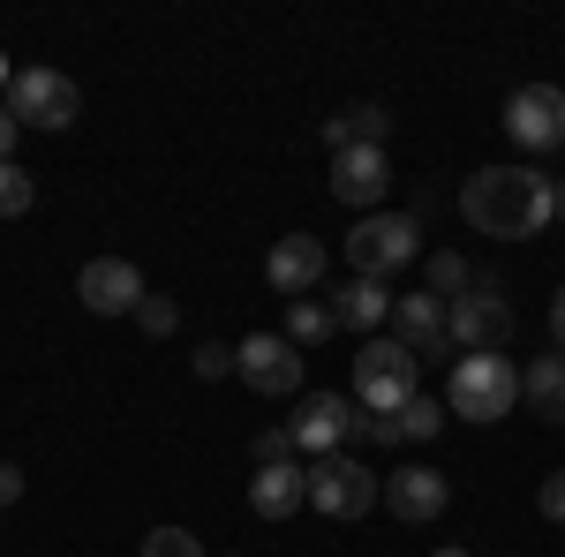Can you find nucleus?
I'll return each mask as SVG.
<instances>
[{
    "mask_svg": "<svg viewBox=\"0 0 565 557\" xmlns=\"http://www.w3.org/2000/svg\"><path fill=\"white\" fill-rule=\"evenodd\" d=\"M460 218L490 242H527L558 218V181L535 167H482L460 181Z\"/></svg>",
    "mask_w": 565,
    "mask_h": 557,
    "instance_id": "nucleus-1",
    "label": "nucleus"
},
{
    "mask_svg": "<svg viewBox=\"0 0 565 557\" xmlns=\"http://www.w3.org/2000/svg\"><path fill=\"white\" fill-rule=\"evenodd\" d=\"M415 392H423V362H415L407 346L392 340V332H385V340H370L362 354H354V407H362V415L392 422V415H399Z\"/></svg>",
    "mask_w": 565,
    "mask_h": 557,
    "instance_id": "nucleus-2",
    "label": "nucleus"
},
{
    "mask_svg": "<svg viewBox=\"0 0 565 557\" xmlns=\"http://www.w3.org/2000/svg\"><path fill=\"white\" fill-rule=\"evenodd\" d=\"M445 399H452V415H460V422H505V415H513V399H521V369H513L505 354H468V362L452 369Z\"/></svg>",
    "mask_w": 565,
    "mask_h": 557,
    "instance_id": "nucleus-3",
    "label": "nucleus"
},
{
    "mask_svg": "<svg viewBox=\"0 0 565 557\" xmlns=\"http://www.w3.org/2000/svg\"><path fill=\"white\" fill-rule=\"evenodd\" d=\"M423 257V226L407 212H370V218H354V234H348V264H354V279H385V271H399V264H415Z\"/></svg>",
    "mask_w": 565,
    "mask_h": 557,
    "instance_id": "nucleus-4",
    "label": "nucleus"
},
{
    "mask_svg": "<svg viewBox=\"0 0 565 557\" xmlns=\"http://www.w3.org/2000/svg\"><path fill=\"white\" fill-rule=\"evenodd\" d=\"M8 114H15L23 129H76L84 90L68 84L61 68H15V84H8Z\"/></svg>",
    "mask_w": 565,
    "mask_h": 557,
    "instance_id": "nucleus-5",
    "label": "nucleus"
},
{
    "mask_svg": "<svg viewBox=\"0 0 565 557\" xmlns=\"http://www.w3.org/2000/svg\"><path fill=\"white\" fill-rule=\"evenodd\" d=\"M377 497H385V482L362 468V460H348V452H332V460L309 468V505L324 519H362Z\"/></svg>",
    "mask_w": 565,
    "mask_h": 557,
    "instance_id": "nucleus-6",
    "label": "nucleus"
},
{
    "mask_svg": "<svg viewBox=\"0 0 565 557\" xmlns=\"http://www.w3.org/2000/svg\"><path fill=\"white\" fill-rule=\"evenodd\" d=\"M445 324H452V346L460 354H498V346L513 340V301L498 294V287H468V294L445 309Z\"/></svg>",
    "mask_w": 565,
    "mask_h": 557,
    "instance_id": "nucleus-7",
    "label": "nucleus"
},
{
    "mask_svg": "<svg viewBox=\"0 0 565 557\" xmlns=\"http://www.w3.org/2000/svg\"><path fill=\"white\" fill-rule=\"evenodd\" d=\"M234 377L249 392H302V346L287 340V332H249V340L234 346Z\"/></svg>",
    "mask_w": 565,
    "mask_h": 557,
    "instance_id": "nucleus-8",
    "label": "nucleus"
},
{
    "mask_svg": "<svg viewBox=\"0 0 565 557\" xmlns=\"http://www.w3.org/2000/svg\"><path fill=\"white\" fill-rule=\"evenodd\" d=\"M505 136L521 151H558L565 143V84H521L505 98Z\"/></svg>",
    "mask_w": 565,
    "mask_h": 557,
    "instance_id": "nucleus-9",
    "label": "nucleus"
},
{
    "mask_svg": "<svg viewBox=\"0 0 565 557\" xmlns=\"http://www.w3.org/2000/svg\"><path fill=\"white\" fill-rule=\"evenodd\" d=\"M76 301L90 317H129V309H143V271L129 257H90L76 271Z\"/></svg>",
    "mask_w": 565,
    "mask_h": 557,
    "instance_id": "nucleus-10",
    "label": "nucleus"
},
{
    "mask_svg": "<svg viewBox=\"0 0 565 557\" xmlns=\"http://www.w3.org/2000/svg\"><path fill=\"white\" fill-rule=\"evenodd\" d=\"M295 452H317V460H332L340 444H348L354 429H362V407L340 399V392H324V399H302V415H295Z\"/></svg>",
    "mask_w": 565,
    "mask_h": 557,
    "instance_id": "nucleus-11",
    "label": "nucleus"
},
{
    "mask_svg": "<svg viewBox=\"0 0 565 557\" xmlns=\"http://www.w3.org/2000/svg\"><path fill=\"white\" fill-rule=\"evenodd\" d=\"M392 340L407 346L415 362H445V346H452L445 301H437V294H399V301H392Z\"/></svg>",
    "mask_w": 565,
    "mask_h": 557,
    "instance_id": "nucleus-12",
    "label": "nucleus"
},
{
    "mask_svg": "<svg viewBox=\"0 0 565 557\" xmlns=\"http://www.w3.org/2000/svg\"><path fill=\"white\" fill-rule=\"evenodd\" d=\"M385 189H392L385 151H332V196H340V204H354V212L370 218L385 204Z\"/></svg>",
    "mask_w": 565,
    "mask_h": 557,
    "instance_id": "nucleus-13",
    "label": "nucleus"
},
{
    "mask_svg": "<svg viewBox=\"0 0 565 557\" xmlns=\"http://www.w3.org/2000/svg\"><path fill=\"white\" fill-rule=\"evenodd\" d=\"M264 279L279 287L287 301H302L317 279H324V242L317 234H287V242H271V257H264Z\"/></svg>",
    "mask_w": 565,
    "mask_h": 557,
    "instance_id": "nucleus-14",
    "label": "nucleus"
},
{
    "mask_svg": "<svg viewBox=\"0 0 565 557\" xmlns=\"http://www.w3.org/2000/svg\"><path fill=\"white\" fill-rule=\"evenodd\" d=\"M445 497H452V482H445L437 468H399V474H385V505L399 519H415V527L445 513Z\"/></svg>",
    "mask_w": 565,
    "mask_h": 557,
    "instance_id": "nucleus-15",
    "label": "nucleus"
},
{
    "mask_svg": "<svg viewBox=\"0 0 565 557\" xmlns=\"http://www.w3.org/2000/svg\"><path fill=\"white\" fill-rule=\"evenodd\" d=\"M249 505H257V519H287L309 505V468H295V460H279V468H257V482H249Z\"/></svg>",
    "mask_w": 565,
    "mask_h": 557,
    "instance_id": "nucleus-16",
    "label": "nucleus"
},
{
    "mask_svg": "<svg viewBox=\"0 0 565 557\" xmlns=\"http://www.w3.org/2000/svg\"><path fill=\"white\" fill-rule=\"evenodd\" d=\"M385 136H392L385 106H348L324 121V151H385Z\"/></svg>",
    "mask_w": 565,
    "mask_h": 557,
    "instance_id": "nucleus-17",
    "label": "nucleus"
},
{
    "mask_svg": "<svg viewBox=\"0 0 565 557\" xmlns=\"http://www.w3.org/2000/svg\"><path fill=\"white\" fill-rule=\"evenodd\" d=\"M392 301L399 294H385V279H348V287L332 294V317L354 324V332H377V324H392Z\"/></svg>",
    "mask_w": 565,
    "mask_h": 557,
    "instance_id": "nucleus-18",
    "label": "nucleus"
},
{
    "mask_svg": "<svg viewBox=\"0 0 565 557\" xmlns=\"http://www.w3.org/2000/svg\"><path fill=\"white\" fill-rule=\"evenodd\" d=\"M521 399L543 415V422H565V354H543L521 369Z\"/></svg>",
    "mask_w": 565,
    "mask_h": 557,
    "instance_id": "nucleus-19",
    "label": "nucleus"
},
{
    "mask_svg": "<svg viewBox=\"0 0 565 557\" xmlns=\"http://www.w3.org/2000/svg\"><path fill=\"white\" fill-rule=\"evenodd\" d=\"M332 332H340V317H332V309H324V301H287V340L295 346H317V340H332Z\"/></svg>",
    "mask_w": 565,
    "mask_h": 557,
    "instance_id": "nucleus-20",
    "label": "nucleus"
},
{
    "mask_svg": "<svg viewBox=\"0 0 565 557\" xmlns=\"http://www.w3.org/2000/svg\"><path fill=\"white\" fill-rule=\"evenodd\" d=\"M423 271H430V294L445 301V309H452V301H460L468 287H476V279H468V264L452 257V249H437V257H423Z\"/></svg>",
    "mask_w": 565,
    "mask_h": 557,
    "instance_id": "nucleus-21",
    "label": "nucleus"
},
{
    "mask_svg": "<svg viewBox=\"0 0 565 557\" xmlns=\"http://www.w3.org/2000/svg\"><path fill=\"white\" fill-rule=\"evenodd\" d=\"M392 429H399V437H415V444H423V437H437V429H445V407H437V399H423V392H415V399H407V407H399V415H392Z\"/></svg>",
    "mask_w": 565,
    "mask_h": 557,
    "instance_id": "nucleus-22",
    "label": "nucleus"
},
{
    "mask_svg": "<svg viewBox=\"0 0 565 557\" xmlns=\"http://www.w3.org/2000/svg\"><path fill=\"white\" fill-rule=\"evenodd\" d=\"M31 196H39L31 173L15 167V159H0V218H23V212H31Z\"/></svg>",
    "mask_w": 565,
    "mask_h": 557,
    "instance_id": "nucleus-23",
    "label": "nucleus"
},
{
    "mask_svg": "<svg viewBox=\"0 0 565 557\" xmlns=\"http://www.w3.org/2000/svg\"><path fill=\"white\" fill-rule=\"evenodd\" d=\"M143 557H204V543H196L189 527H151V535H143Z\"/></svg>",
    "mask_w": 565,
    "mask_h": 557,
    "instance_id": "nucleus-24",
    "label": "nucleus"
},
{
    "mask_svg": "<svg viewBox=\"0 0 565 557\" xmlns=\"http://www.w3.org/2000/svg\"><path fill=\"white\" fill-rule=\"evenodd\" d=\"M136 317H143V332H159V340H167V332L181 324V309H174L167 294H143V309H136Z\"/></svg>",
    "mask_w": 565,
    "mask_h": 557,
    "instance_id": "nucleus-25",
    "label": "nucleus"
},
{
    "mask_svg": "<svg viewBox=\"0 0 565 557\" xmlns=\"http://www.w3.org/2000/svg\"><path fill=\"white\" fill-rule=\"evenodd\" d=\"M279 460H295V429H287V422L257 437V468H279Z\"/></svg>",
    "mask_w": 565,
    "mask_h": 557,
    "instance_id": "nucleus-26",
    "label": "nucleus"
},
{
    "mask_svg": "<svg viewBox=\"0 0 565 557\" xmlns=\"http://www.w3.org/2000/svg\"><path fill=\"white\" fill-rule=\"evenodd\" d=\"M226 369H234V346H218V340L196 346V377H204V385H212V377H226Z\"/></svg>",
    "mask_w": 565,
    "mask_h": 557,
    "instance_id": "nucleus-27",
    "label": "nucleus"
},
{
    "mask_svg": "<svg viewBox=\"0 0 565 557\" xmlns=\"http://www.w3.org/2000/svg\"><path fill=\"white\" fill-rule=\"evenodd\" d=\"M535 505H543V519H558V527H565V474H551V482L535 490Z\"/></svg>",
    "mask_w": 565,
    "mask_h": 557,
    "instance_id": "nucleus-28",
    "label": "nucleus"
},
{
    "mask_svg": "<svg viewBox=\"0 0 565 557\" xmlns=\"http://www.w3.org/2000/svg\"><path fill=\"white\" fill-rule=\"evenodd\" d=\"M15 497H23V468H15V460H0V505H15Z\"/></svg>",
    "mask_w": 565,
    "mask_h": 557,
    "instance_id": "nucleus-29",
    "label": "nucleus"
},
{
    "mask_svg": "<svg viewBox=\"0 0 565 557\" xmlns=\"http://www.w3.org/2000/svg\"><path fill=\"white\" fill-rule=\"evenodd\" d=\"M15 136H23V121H15V114L0 106V159H15Z\"/></svg>",
    "mask_w": 565,
    "mask_h": 557,
    "instance_id": "nucleus-30",
    "label": "nucleus"
},
{
    "mask_svg": "<svg viewBox=\"0 0 565 557\" xmlns=\"http://www.w3.org/2000/svg\"><path fill=\"white\" fill-rule=\"evenodd\" d=\"M551 332H558V354H565V287H558V301H551Z\"/></svg>",
    "mask_w": 565,
    "mask_h": 557,
    "instance_id": "nucleus-31",
    "label": "nucleus"
},
{
    "mask_svg": "<svg viewBox=\"0 0 565 557\" xmlns=\"http://www.w3.org/2000/svg\"><path fill=\"white\" fill-rule=\"evenodd\" d=\"M8 84H15V68H8V53H0V90H8Z\"/></svg>",
    "mask_w": 565,
    "mask_h": 557,
    "instance_id": "nucleus-32",
    "label": "nucleus"
},
{
    "mask_svg": "<svg viewBox=\"0 0 565 557\" xmlns=\"http://www.w3.org/2000/svg\"><path fill=\"white\" fill-rule=\"evenodd\" d=\"M430 557H468V550H460V543H445V550H430Z\"/></svg>",
    "mask_w": 565,
    "mask_h": 557,
    "instance_id": "nucleus-33",
    "label": "nucleus"
},
{
    "mask_svg": "<svg viewBox=\"0 0 565 557\" xmlns=\"http://www.w3.org/2000/svg\"><path fill=\"white\" fill-rule=\"evenodd\" d=\"M558 218H565V181H558Z\"/></svg>",
    "mask_w": 565,
    "mask_h": 557,
    "instance_id": "nucleus-34",
    "label": "nucleus"
}]
</instances>
